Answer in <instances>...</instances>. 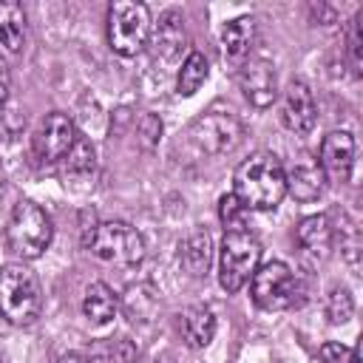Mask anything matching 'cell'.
<instances>
[{"label": "cell", "mask_w": 363, "mask_h": 363, "mask_svg": "<svg viewBox=\"0 0 363 363\" xmlns=\"http://www.w3.org/2000/svg\"><path fill=\"white\" fill-rule=\"evenodd\" d=\"M233 196L247 210H275L286 196L284 164L275 153H252L235 167L233 176Z\"/></svg>", "instance_id": "cell-1"}, {"label": "cell", "mask_w": 363, "mask_h": 363, "mask_svg": "<svg viewBox=\"0 0 363 363\" xmlns=\"http://www.w3.org/2000/svg\"><path fill=\"white\" fill-rule=\"evenodd\" d=\"M43 312L40 278L23 261L0 267V315L14 326H28Z\"/></svg>", "instance_id": "cell-2"}, {"label": "cell", "mask_w": 363, "mask_h": 363, "mask_svg": "<svg viewBox=\"0 0 363 363\" xmlns=\"http://www.w3.org/2000/svg\"><path fill=\"white\" fill-rule=\"evenodd\" d=\"M54 238V224L48 218V213L31 201V199H20L9 216L6 224V244L14 255H20L23 261L40 258L48 244Z\"/></svg>", "instance_id": "cell-3"}, {"label": "cell", "mask_w": 363, "mask_h": 363, "mask_svg": "<svg viewBox=\"0 0 363 363\" xmlns=\"http://www.w3.org/2000/svg\"><path fill=\"white\" fill-rule=\"evenodd\" d=\"M85 247L96 261L122 269H130L145 258V238L128 221H102L91 227Z\"/></svg>", "instance_id": "cell-4"}, {"label": "cell", "mask_w": 363, "mask_h": 363, "mask_svg": "<svg viewBox=\"0 0 363 363\" xmlns=\"http://www.w3.org/2000/svg\"><path fill=\"white\" fill-rule=\"evenodd\" d=\"M150 11L145 3H113L108 11V43L119 57H136L150 43Z\"/></svg>", "instance_id": "cell-5"}, {"label": "cell", "mask_w": 363, "mask_h": 363, "mask_svg": "<svg viewBox=\"0 0 363 363\" xmlns=\"http://www.w3.org/2000/svg\"><path fill=\"white\" fill-rule=\"evenodd\" d=\"M258 261H261V244L252 233L247 230L224 233L218 252V284L227 292H238L258 269Z\"/></svg>", "instance_id": "cell-6"}, {"label": "cell", "mask_w": 363, "mask_h": 363, "mask_svg": "<svg viewBox=\"0 0 363 363\" xmlns=\"http://www.w3.org/2000/svg\"><path fill=\"white\" fill-rule=\"evenodd\" d=\"M250 295H252L255 306H261L267 312H281V309H289L298 303L301 286L284 261H267L252 272Z\"/></svg>", "instance_id": "cell-7"}, {"label": "cell", "mask_w": 363, "mask_h": 363, "mask_svg": "<svg viewBox=\"0 0 363 363\" xmlns=\"http://www.w3.org/2000/svg\"><path fill=\"white\" fill-rule=\"evenodd\" d=\"M190 136H193V145L210 156H221L227 150H233L241 136H244V128L241 122L227 113V111H210L204 116H199L190 128Z\"/></svg>", "instance_id": "cell-8"}, {"label": "cell", "mask_w": 363, "mask_h": 363, "mask_svg": "<svg viewBox=\"0 0 363 363\" xmlns=\"http://www.w3.org/2000/svg\"><path fill=\"white\" fill-rule=\"evenodd\" d=\"M77 136L79 133H77L71 116L54 111V113H48L43 119V125H40V130L34 136V153H37V159H43L48 164H60L65 159V153L74 147Z\"/></svg>", "instance_id": "cell-9"}, {"label": "cell", "mask_w": 363, "mask_h": 363, "mask_svg": "<svg viewBox=\"0 0 363 363\" xmlns=\"http://www.w3.org/2000/svg\"><path fill=\"white\" fill-rule=\"evenodd\" d=\"M281 122L298 136H306L315 128L318 105H315V96H312V91L303 79H289L286 82L284 96H281Z\"/></svg>", "instance_id": "cell-10"}, {"label": "cell", "mask_w": 363, "mask_h": 363, "mask_svg": "<svg viewBox=\"0 0 363 363\" xmlns=\"http://www.w3.org/2000/svg\"><path fill=\"white\" fill-rule=\"evenodd\" d=\"M238 85L247 96L250 105L255 108H269L278 96V82H275V68L264 57H247L238 68Z\"/></svg>", "instance_id": "cell-11"}, {"label": "cell", "mask_w": 363, "mask_h": 363, "mask_svg": "<svg viewBox=\"0 0 363 363\" xmlns=\"http://www.w3.org/2000/svg\"><path fill=\"white\" fill-rule=\"evenodd\" d=\"M320 170L332 182H349L354 164V136L349 130H332L320 142Z\"/></svg>", "instance_id": "cell-12"}, {"label": "cell", "mask_w": 363, "mask_h": 363, "mask_svg": "<svg viewBox=\"0 0 363 363\" xmlns=\"http://www.w3.org/2000/svg\"><path fill=\"white\" fill-rule=\"evenodd\" d=\"M284 179H286V193L295 201H303V204L320 199V193L326 187V176H323L320 164L315 159H309V156L298 159L289 170H284Z\"/></svg>", "instance_id": "cell-13"}, {"label": "cell", "mask_w": 363, "mask_h": 363, "mask_svg": "<svg viewBox=\"0 0 363 363\" xmlns=\"http://www.w3.org/2000/svg\"><path fill=\"white\" fill-rule=\"evenodd\" d=\"M332 241H335V230L326 216H306L298 224V244L306 258L326 261L332 252Z\"/></svg>", "instance_id": "cell-14"}, {"label": "cell", "mask_w": 363, "mask_h": 363, "mask_svg": "<svg viewBox=\"0 0 363 363\" xmlns=\"http://www.w3.org/2000/svg\"><path fill=\"white\" fill-rule=\"evenodd\" d=\"M147 45L153 48L156 57H162V60H176L179 51H182V45H184V17H182L176 9L164 11V14L159 17L156 28L150 31V43H147Z\"/></svg>", "instance_id": "cell-15"}, {"label": "cell", "mask_w": 363, "mask_h": 363, "mask_svg": "<svg viewBox=\"0 0 363 363\" xmlns=\"http://www.w3.org/2000/svg\"><path fill=\"white\" fill-rule=\"evenodd\" d=\"M62 164V179L65 184L71 187H85L94 173H96V153H94V145L85 139V136H77L74 147L65 153V159L60 162Z\"/></svg>", "instance_id": "cell-16"}, {"label": "cell", "mask_w": 363, "mask_h": 363, "mask_svg": "<svg viewBox=\"0 0 363 363\" xmlns=\"http://www.w3.org/2000/svg\"><path fill=\"white\" fill-rule=\"evenodd\" d=\"M221 45H224V57L233 62H244L255 45V20L252 17H235L230 23H224L221 28Z\"/></svg>", "instance_id": "cell-17"}, {"label": "cell", "mask_w": 363, "mask_h": 363, "mask_svg": "<svg viewBox=\"0 0 363 363\" xmlns=\"http://www.w3.org/2000/svg\"><path fill=\"white\" fill-rule=\"evenodd\" d=\"M116 309H119V298L113 295V289L102 281H94L88 284L85 289V298H82V315L96 323V326H105L116 318Z\"/></svg>", "instance_id": "cell-18"}, {"label": "cell", "mask_w": 363, "mask_h": 363, "mask_svg": "<svg viewBox=\"0 0 363 363\" xmlns=\"http://www.w3.org/2000/svg\"><path fill=\"white\" fill-rule=\"evenodd\" d=\"M26 43V14L20 3L0 0V45L11 54L23 51Z\"/></svg>", "instance_id": "cell-19"}, {"label": "cell", "mask_w": 363, "mask_h": 363, "mask_svg": "<svg viewBox=\"0 0 363 363\" xmlns=\"http://www.w3.org/2000/svg\"><path fill=\"white\" fill-rule=\"evenodd\" d=\"M182 267L193 275V278H201L207 269H210V261H213V241L204 230H196L184 238L182 244Z\"/></svg>", "instance_id": "cell-20"}, {"label": "cell", "mask_w": 363, "mask_h": 363, "mask_svg": "<svg viewBox=\"0 0 363 363\" xmlns=\"http://www.w3.org/2000/svg\"><path fill=\"white\" fill-rule=\"evenodd\" d=\"M182 332H184V340L193 346V349H204L213 335H216V315L210 306H190L184 315H182Z\"/></svg>", "instance_id": "cell-21"}, {"label": "cell", "mask_w": 363, "mask_h": 363, "mask_svg": "<svg viewBox=\"0 0 363 363\" xmlns=\"http://www.w3.org/2000/svg\"><path fill=\"white\" fill-rule=\"evenodd\" d=\"M207 74H210L207 57H204L201 51H190V54L184 57L182 68H179V77H176V91H179V96H193V94L204 85Z\"/></svg>", "instance_id": "cell-22"}, {"label": "cell", "mask_w": 363, "mask_h": 363, "mask_svg": "<svg viewBox=\"0 0 363 363\" xmlns=\"http://www.w3.org/2000/svg\"><path fill=\"white\" fill-rule=\"evenodd\" d=\"M354 312V301H352V292L346 286H335L329 295H326V318L329 323H346Z\"/></svg>", "instance_id": "cell-23"}, {"label": "cell", "mask_w": 363, "mask_h": 363, "mask_svg": "<svg viewBox=\"0 0 363 363\" xmlns=\"http://www.w3.org/2000/svg\"><path fill=\"white\" fill-rule=\"evenodd\" d=\"M218 218L224 224V233H235V230H244V221H247V207L233 196H221L218 201Z\"/></svg>", "instance_id": "cell-24"}, {"label": "cell", "mask_w": 363, "mask_h": 363, "mask_svg": "<svg viewBox=\"0 0 363 363\" xmlns=\"http://www.w3.org/2000/svg\"><path fill=\"white\" fill-rule=\"evenodd\" d=\"M346 45H349V60L354 74H360L363 65V11H357L349 23V34H346Z\"/></svg>", "instance_id": "cell-25"}, {"label": "cell", "mask_w": 363, "mask_h": 363, "mask_svg": "<svg viewBox=\"0 0 363 363\" xmlns=\"http://www.w3.org/2000/svg\"><path fill=\"white\" fill-rule=\"evenodd\" d=\"M320 360H323V363H360V354H357L354 346L323 343V346H320Z\"/></svg>", "instance_id": "cell-26"}, {"label": "cell", "mask_w": 363, "mask_h": 363, "mask_svg": "<svg viewBox=\"0 0 363 363\" xmlns=\"http://www.w3.org/2000/svg\"><path fill=\"white\" fill-rule=\"evenodd\" d=\"M139 130H142L145 142H147V145H153V142H156V136L162 133V122H159L153 113H145V116H142V122H139Z\"/></svg>", "instance_id": "cell-27"}, {"label": "cell", "mask_w": 363, "mask_h": 363, "mask_svg": "<svg viewBox=\"0 0 363 363\" xmlns=\"http://www.w3.org/2000/svg\"><path fill=\"white\" fill-rule=\"evenodd\" d=\"M60 363H91V360L85 354H79V352H68V354L60 357Z\"/></svg>", "instance_id": "cell-28"}, {"label": "cell", "mask_w": 363, "mask_h": 363, "mask_svg": "<svg viewBox=\"0 0 363 363\" xmlns=\"http://www.w3.org/2000/svg\"><path fill=\"white\" fill-rule=\"evenodd\" d=\"M6 99H9V85H6V79H0V108L6 105Z\"/></svg>", "instance_id": "cell-29"}, {"label": "cell", "mask_w": 363, "mask_h": 363, "mask_svg": "<svg viewBox=\"0 0 363 363\" xmlns=\"http://www.w3.org/2000/svg\"><path fill=\"white\" fill-rule=\"evenodd\" d=\"M3 190H6V170H3V162H0V196H3Z\"/></svg>", "instance_id": "cell-30"}, {"label": "cell", "mask_w": 363, "mask_h": 363, "mask_svg": "<svg viewBox=\"0 0 363 363\" xmlns=\"http://www.w3.org/2000/svg\"><path fill=\"white\" fill-rule=\"evenodd\" d=\"M136 363H162V360H136Z\"/></svg>", "instance_id": "cell-31"}, {"label": "cell", "mask_w": 363, "mask_h": 363, "mask_svg": "<svg viewBox=\"0 0 363 363\" xmlns=\"http://www.w3.org/2000/svg\"><path fill=\"white\" fill-rule=\"evenodd\" d=\"M162 363H170V360H162Z\"/></svg>", "instance_id": "cell-32"}]
</instances>
